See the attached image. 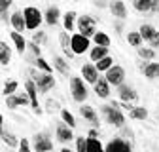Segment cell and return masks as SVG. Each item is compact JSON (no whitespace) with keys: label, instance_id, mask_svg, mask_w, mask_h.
I'll return each instance as SVG.
<instances>
[{"label":"cell","instance_id":"8d00e7d4","mask_svg":"<svg viewBox=\"0 0 159 152\" xmlns=\"http://www.w3.org/2000/svg\"><path fill=\"white\" fill-rule=\"evenodd\" d=\"M4 105H6L10 110L19 108V107H21V103H19V95L15 93V95H10V97H4Z\"/></svg>","mask_w":159,"mask_h":152},{"label":"cell","instance_id":"277c9868","mask_svg":"<svg viewBox=\"0 0 159 152\" xmlns=\"http://www.w3.org/2000/svg\"><path fill=\"white\" fill-rule=\"evenodd\" d=\"M76 31L82 34V36L93 40V36L98 32V31H97V21H95V17H91V15H80V17H78Z\"/></svg>","mask_w":159,"mask_h":152},{"label":"cell","instance_id":"ac0fdd59","mask_svg":"<svg viewBox=\"0 0 159 152\" xmlns=\"http://www.w3.org/2000/svg\"><path fill=\"white\" fill-rule=\"evenodd\" d=\"M11 27H13V31L15 32H19V34H23L25 31H27V23H25V17H23V12H13L11 15Z\"/></svg>","mask_w":159,"mask_h":152},{"label":"cell","instance_id":"6da1fadb","mask_svg":"<svg viewBox=\"0 0 159 152\" xmlns=\"http://www.w3.org/2000/svg\"><path fill=\"white\" fill-rule=\"evenodd\" d=\"M101 112L104 114V120L106 124L117 127V129H123L125 127V114L121 112V108H119L117 103H110V105H104L101 108Z\"/></svg>","mask_w":159,"mask_h":152},{"label":"cell","instance_id":"9a60e30c","mask_svg":"<svg viewBox=\"0 0 159 152\" xmlns=\"http://www.w3.org/2000/svg\"><path fill=\"white\" fill-rule=\"evenodd\" d=\"M110 13L119 19V21H123V19H127V6L125 2H121V0H114V2H110Z\"/></svg>","mask_w":159,"mask_h":152},{"label":"cell","instance_id":"cb8c5ba5","mask_svg":"<svg viewBox=\"0 0 159 152\" xmlns=\"http://www.w3.org/2000/svg\"><path fill=\"white\" fill-rule=\"evenodd\" d=\"M155 27L153 25H150V23H142L140 27H138V32H140V36H142V40L144 42H150L152 40V36L155 34Z\"/></svg>","mask_w":159,"mask_h":152},{"label":"cell","instance_id":"816d5d0a","mask_svg":"<svg viewBox=\"0 0 159 152\" xmlns=\"http://www.w3.org/2000/svg\"><path fill=\"white\" fill-rule=\"evenodd\" d=\"M61 152H72V150H70V148H66V146H65V148H61Z\"/></svg>","mask_w":159,"mask_h":152},{"label":"cell","instance_id":"4dcf8cb0","mask_svg":"<svg viewBox=\"0 0 159 152\" xmlns=\"http://www.w3.org/2000/svg\"><path fill=\"white\" fill-rule=\"evenodd\" d=\"M95 67H97V70L98 72H108L112 67H114V57L112 55H108V57H104V59L102 61H98V63H95Z\"/></svg>","mask_w":159,"mask_h":152},{"label":"cell","instance_id":"d4e9b609","mask_svg":"<svg viewBox=\"0 0 159 152\" xmlns=\"http://www.w3.org/2000/svg\"><path fill=\"white\" fill-rule=\"evenodd\" d=\"M10 59H11L10 46L2 40V42H0V65H2V67H8V65H10Z\"/></svg>","mask_w":159,"mask_h":152},{"label":"cell","instance_id":"74e56055","mask_svg":"<svg viewBox=\"0 0 159 152\" xmlns=\"http://www.w3.org/2000/svg\"><path fill=\"white\" fill-rule=\"evenodd\" d=\"M76 152H87V137H76Z\"/></svg>","mask_w":159,"mask_h":152},{"label":"cell","instance_id":"52a82bcc","mask_svg":"<svg viewBox=\"0 0 159 152\" xmlns=\"http://www.w3.org/2000/svg\"><path fill=\"white\" fill-rule=\"evenodd\" d=\"M125 69L123 67H119V65H114L108 72H106V76L104 78L108 80V84L110 86H114V88H119V86H123L125 84Z\"/></svg>","mask_w":159,"mask_h":152},{"label":"cell","instance_id":"ab89813d","mask_svg":"<svg viewBox=\"0 0 159 152\" xmlns=\"http://www.w3.org/2000/svg\"><path fill=\"white\" fill-rule=\"evenodd\" d=\"M19 152H32V148H30V141L29 139H21V143H19Z\"/></svg>","mask_w":159,"mask_h":152},{"label":"cell","instance_id":"e575fe53","mask_svg":"<svg viewBox=\"0 0 159 152\" xmlns=\"http://www.w3.org/2000/svg\"><path fill=\"white\" fill-rule=\"evenodd\" d=\"M17 88H19V82H17V80H10V82H6V84H4V88H2L4 97L15 95V93H17Z\"/></svg>","mask_w":159,"mask_h":152},{"label":"cell","instance_id":"ba28073f","mask_svg":"<svg viewBox=\"0 0 159 152\" xmlns=\"http://www.w3.org/2000/svg\"><path fill=\"white\" fill-rule=\"evenodd\" d=\"M72 51H74V55H84V53L91 51V40L82 36L80 32L72 34Z\"/></svg>","mask_w":159,"mask_h":152},{"label":"cell","instance_id":"f35d334b","mask_svg":"<svg viewBox=\"0 0 159 152\" xmlns=\"http://www.w3.org/2000/svg\"><path fill=\"white\" fill-rule=\"evenodd\" d=\"M30 42H34V44H44L46 42V32L44 31H36V32H32V40Z\"/></svg>","mask_w":159,"mask_h":152},{"label":"cell","instance_id":"2e32d148","mask_svg":"<svg viewBox=\"0 0 159 152\" xmlns=\"http://www.w3.org/2000/svg\"><path fill=\"white\" fill-rule=\"evenodd\" d=\"M61 17H63V15H61V10H59L57 6H48L46 12H44V21H46L49 27H55Z\"/></svg>","mask_w":159,"mask_h":152},{"label":"cell","instance_id":"f546056e","mask_svg":"<svg viewBox=\"0 0 159 152\" xmlns=\"http://www.w3.org/2000/svg\"><path fill=\"white\" fill-rule=\"evenodd\" d=\"M129 116H131L133 120H140V122H144V120L148 118V108H146V107H134V108L129 112Z\"/></svg>","mask_w":159,"mask_h":152},{"label":"cell","instance_id":"e0dca14e","mask_svg":"<svg viewBox=\"0 0 159 152\" xmlns=\"http://www.w3.org/2000/svg\"><path fill=\"white\" fill-rule=\"evenodd\" d=\"M110 88H112V86L108 84V80H106V78H101V80L93 86V91H95V95H97L98 99H108V97H110V91H112Z\"/></svg>","mask_w":159,"mask_h":152},{"label":"cell","instance_id":"5bb4252c","mask_svg":"<svg viewBox=\"0 0 159 152\" xmlns=\"http://www.w3.org/2000/svg\"><path fill=\"white\" fill-rule=\"evenodd\" d=\"M55 137H57V141L59 143H70L72 139H74V133H72V127H68L65 122H61V124H57V127H55Z\"/></svg>","mask_w":159,"mask_h":152},{"label":"cell","instance_id":"836d02e7","mask_svg":"<svg viewBox=\"0 0 159 152\" xmlns=\"http://www.w3.org/2000/svg\"><path fill=\"white\" fill-rule=\"evenodd\" d=\"M87 152H106V150H104V145L101 143V139L87 137Z\"/></svg>","mask_w":159,"mask_h":152},{"label":"cell","instance_id":"44dd1931","mask_svg":"<svg viewBox=\"0 0 159 152\" xmlns=\"http://www.w3.org/2000/svg\"><path fill=\"white\" fill-rule=\"evenodd\" d=\"M78 13L74 12V10H70V12H66L65 15H63V27H65V31L66 32H72L74 29H76V25H78Z\"/></svg>","mask_w":159,"mask_h":152},{"label":"cell","instance_id":"60d3db41","mask_svg":"<svg viewBox=\"0 0 159 152\" xmlns=\"http://www.w3.org/2000/svg\"><path fill=\"white\" fill-rule=\"evenodd\" d=\"M148 46H150L152 50H157V48H159V31H155V34L152 36V40L148 42Z\"/></svg>","mask_w":159,"mask_h":152},{"label":"cell","instance_id":"30bf717a","mask_svg":"<svg viewBox=\"0 0 159 152\" xmlns=\"http://www.w3.org/2000/svg\"><path fill=\"white\" fill-rule=\"evenodd\" d=\"M104 150L106 152H133V146L129 141H125L121 137H114L104 145Z\"/></svg>","mask_w":159,"mask_h":152},{"label":"cell","instance_id":"d590c367","mask_svg":"<svg viewBox=\"0 0 159 152\" xmlns=\"http://www.w3.org/2000/svg\"><path fill=\"white\" fill-rule=\"evenodd\" d=\"M61 118H63V122H65L68 127H72V129L76 127V118H74V114H72L68 108H63V110H61Z\"/></svg>","mask_w":159,"mask_h":152},{"label":"cell","instance_id":"7c38bea8","mask_svg":"<svg viewBox=\"0 0 159 152\" xmlns=\"http://www.w3.org/2000/svg\"><path fill=\"white\" fill-rule=\"evenodd\" d=\"M101 72L97 70V67L93 65V63H85L84 67H82V78L87 82V84H91V86H95L98 80H101V76H98Z\"/></svg>","mask_w":159,"mask_h":152},{"label":"cell","instance_id":"1f68e13d","mask_svg":"<svg viewBox=\"0 0 159 152\" xmlns=\"http://www.w3.org/2000/svg\"><path fill=\"white\" fill-rule=\"evenodd\" d=\"M136 53H138V57H140V59H144V61H153V57H155V50H152L150 46L138 48Z\"/></svg>","mask_w":159,"mask_h":152},{"label":"cell","instance_id":"7402d4cb","mask_svg":"<svg viewBox=\"0 0 159 152\" xmlns=\"http://www.w3.org/2000/svg\"><path fill=\"white\" fill-rule=\"evenodd\" d=\"M10 40L13 42L15 50H17L19 53H21V55H23V51H25V50H27V46H29V42H27L25 38H23V34H19V32L11 31V32H10Z\"/></svg>","mask_w":159,"mask_h":152},{"label":"cell","instance_id":"f1b7e54d","mask_svg":"<svg viewBox=\"0 0 159 152\" xmlns=\"http://www.w3.org/2000/svg\"><path fill=\"white\" fill-rule=\"evenodd\" d=\"M93 42H95V46H102V48H110V36L106 34V32H102V31H98L95 36H93Z\"/></svg>","mask_w":159,"mask_h":152},{"label":"cell","instance_id":"7bdbcfd3","mask_svg":"<svg viewBox=\"0 0 159 152\" xmlns=\"http://www.w3.org/2000/svg\"><path fill=\"white\" fill-rule=\"evenodd\" d=\"M17 95H19V103H21V107H27V105H30V99H29L27 91H23V93H17Z\"/></svg>","mask_w":159,"mask_h":152},{"label":"cell","instance_id":"ffe728a7","mask_svg":"<svg viewBox=\"0 0 159 152\" xmlns=\"http://www.w3.org/2000/svg\"><path fill=\"white\" fill-rule=\"evenodd\" d=\"M80 114L84 116V120H87L93 126H98V114L95 112V108L91 105H82L80 107Z\"/></svg>","mask_w":159,"mask_h":152},{"label":"cell","instance_id":"d6986e66","mask_svg":"<svg viewBox=\"0 0 159 152\" xmlns=\"http://www.w3.org/2000/svg\"><path fill=\"white\" fill-rule=\"evenodd\" d=\"M53 69L59 72V74H63V76H70V65H68V61L65 59V57H61V55H55L53 57Z\"/></svg>","mask_w":159,"mask_h":152},{"label":"cell","instance_id":"d6a6232c","mask_svg":"<svg viewBox=\"0 0 159 152\" xmlns=\"http://www.w3.org/2000/svg\"><path fill=\"white\" fill-rule=\"evenodd\" d=\"M133 8L140 13H150V8H152V0H134L133 2Z\"/></svg>","mask_w":159,"mask_h":152},{"label":"cell","instance_id":"f907efd6","mask_svg":"<svg viewBox=\"0 0 159 152\" xmlns=\"http://www.w3.org/2000/svg\"><path fill=\"white\" fill-rule=\"evenodd\" d=\"M121 31H123L121 23H116V32H117V34H121Z\"/></svg>","mask_w":159,"mask_h":152},{"label":"cell","instance_id":"9c48e42d","mask_svg":"<svg viewBox=\"0 0 159 152\" xmlns=\"http://www.w3.org/2000/svg\"><path fill=\"white\" fill-rule=\"evenodd\" d=\"M25 91H27V95H29V99H30V108H32V112L34 114H42V107H40V103H38V88H36V84L32 82V80H27L25 82Z\"/></svg>","mask_w":159,"mask_h":152},{"label":"cell","instance_id":"681fc988","mask_svg":"<svg viewBox=\"0 0 159 152\" xmlns=\"http://www.w3.org/2000/svg\"><path fill=\"white\" fill-rule=\"evenodd\" d=\"M57 107H59V105H57V103H55V101H51V99H49V101H48V108H49V110H55V108H57Z\"/></svg>","mask_w":159,"mask_h":152},{"label":"cell","instance_id":"bcb514c9","mask_svg":"<svg viewBox=\"0 0 159 152\" xmlns=\"http://www.w3.org/2000/svg\"><path fill=\"white\" fill-rule=\"evenodd\" d=\"M87 137H89V139H98V129L91 127V129L87 131Z\"/></svg>","mask_w":159,"mask_h":152},{"label":"cell","instance_id":"4fadbf2b","mask_svg":"<svg viewBox=\"0 0 159 152\" xmlns=\"http://www.w3.org/2000/svg\"><path fill=\"white\" fill-rule=\"evenodd\" d=\"M117 95H119V99H121V103H136L138 101V93L129 84L119 86L117 88Z\"/></svg>","mask_w":159,"mask_h":152},{"label":"cell","instance_id":"8fae6325","mask_svg":"<svg viewBox=\"0 0 159 152\" xmlns=\"http://www.w3.org/2000/svg\"><path fill=\"white\" fill-rule=\"evenodd\" d=\"M138 69L142 70V74L148 80H157L159 78V63L157 61H142L138 65Z\"/></svg>","mask_w":159,"mask_h":152},{"label":"cell","instance_id":"484cf974","mask_svg":"<svg viewBox=\"0 0 159 152\" xmlns=\"http://www.w3.org/2000/svg\"><path fill=\"white\" fill-rule=\"evenodd\" d=\"M2 143L4 145H8L10 148H19V143H21V141H19L15 135H13V133H8L6 129H4V124H2Z\"/></svg>","mask_w":159,"mask_h":152},{"label":"cell","instance_id":"83f0119b","mask_svg":"<svg viewBox=\"0 0 159 152\" xmlns=\"http://www.w3.org/2000/svg\"><path fill=\"white\" fill-rule=\"evenodd\" d=\"M32 63H34V67H36L40 72H44V74H51V72H53V67L44 59V57H36Z\"/></svg>","mask_w":159,"mask_h":152},{"label":"cell","instance_id":"603a6c76","mask_svg":"<svg viewBox=\"0 0 159 152\" xmlns=\"http://www.w3.org/2000/svg\"><path fill=\"white\" fill-rule=\"evenodd\" d=\"M110 55V50L108 48H102V46H93L91 48V51H89V59L91 61H95V63H98V61H102L104 57H108Z\"/></svg>","mask_w":159,"mask_h":152},{"label":"cell","instance_id":"4316f807","mask_svg":"<svg viewBox=\"0 0 159 152\" xmlns=\"http://www.w3.org/2000/svg\"><path fill=\"white\" fill-rule=\"evenodd\" d=\"M127 42H129V46H133V48H142V44H144V40H142V36H140V32L138 31H129V34H127Z\"/></svg>","mask_w":159,"mask_h":152},{"label":"cell","instance_id":"8992f818","mask_svg":"<svg viewBox=\"0 0 159 152\" xmlns=\"http://www.w3.org/2000/svg\"><path fill=\"white\" fill-rule=\"evenodd\" d=\"M32 150L34 152H51L53 150V141L46 131H40L32 137Z\"/></svg>","mask_w":159,"mask_h":152},{"label":"cell","instance_id":"5b68a950","mask_svg":"<svg viewBox=\"0 0 159 152\" xmlns=\"http://www.w3.org/2000/svg\"><path fill=\"white\" fill-rule=\"evenodd\" d=\"M23 17H25V23H27V31H32V32H36L40 23L44 21V13L38 8H34V6L23 8Z\"/></svg>","mask_w":159,"mask_h":152},{"label":"cell","instance_id":"3957f363","mask_svg":"<svg viewBox=\"0 0 159 152\" xmlns=\"http://www.w3.org/2000/svg\"><path fill=\"white\" fill-rule=\"evenodd\" d=\"M70 95L76 103H82L85 105L87 101V95H89V89L85 86V80L82 76H70Z\"/></svg>","mask_w":159,"mask_h":152},{"label":"cell","instance_id":"7a4b0ae2","mask_svg":"<svg viewBox=\"0 0 159 152\" xmlns=\"http://www.w3.org/2000/svg\"><path fill=\"white\" fill-rule=\"evenodd\" d=\"M29 76H30L29 80H32L36 84L40 93H48V91H51L55 88V78L51 74H44V72H40L38 69H29Z\"/></svg>","mask_w":159,"mask_h":152},{"label":"cell","instance_id":"b9f144b4","mask_svg":"<svg viewBox=\"0 0 159 152\" xmlns=\"http://www.w3.org/2000/svg\"><path fill=\"white\" fill-rule=\"evenodd\" d=\"M27 48H29V50H30V51H32L36 57H42V50H40V46H38V44H34V42H29V46H27Z\"/></svg>","mask_w":159,"mask_h":152},{"label":"cell","instance_id":"ee69618b","mask_svg":"<svg viewBox=\"0 0 159 152\" xmlns=\"http://www.w3.org/2000/svg\"><path fill=\"white\" fill-rule=\"evenodd\" d=\"M10 6H11V0H0V13H8Z\"/></svg>","mask_w":159,"mask_h":152},{"label":"cell","instance_id":"c3c4849f","mask_svg":"<svg viewBox=\"0 0 159 152\" xmlns=\"http://www.w3.org/2000/svg\"><path fill=\"white\" fill-rule=\"evenodd\" d=\"M93 6H95V8H108V6H110V2H101V0H95Z\"/></svg>","mask_w":159,"mask_h":152},{"label":"cell","instance_id":"7dc6e473","mask_svg":"<svg viewBox=\"0 0 159 152\" xmlns=\"http://www.w3.org/2000/svg\"><path fill=\"white\" fill-rule=\"evenodd\" d=\"M119 108H123V110L131 112V110L134 108V103H121V105H119Z\"/></svg>","mask_w":159,"mask_h":152},{"label":"cell","instance_id":"f6af8a7d","mask_svg":"<svg viewBox=\"0 0 159 152\" xmlns=\"http://www.w3.org/2000/svg\"><path fill=\"white\" fill-rule=\"evenodd\" d=\"M150 13H159V0H152V8Z\"/></svg>","mask_w":159,"mask_h":152}]
</instances>
